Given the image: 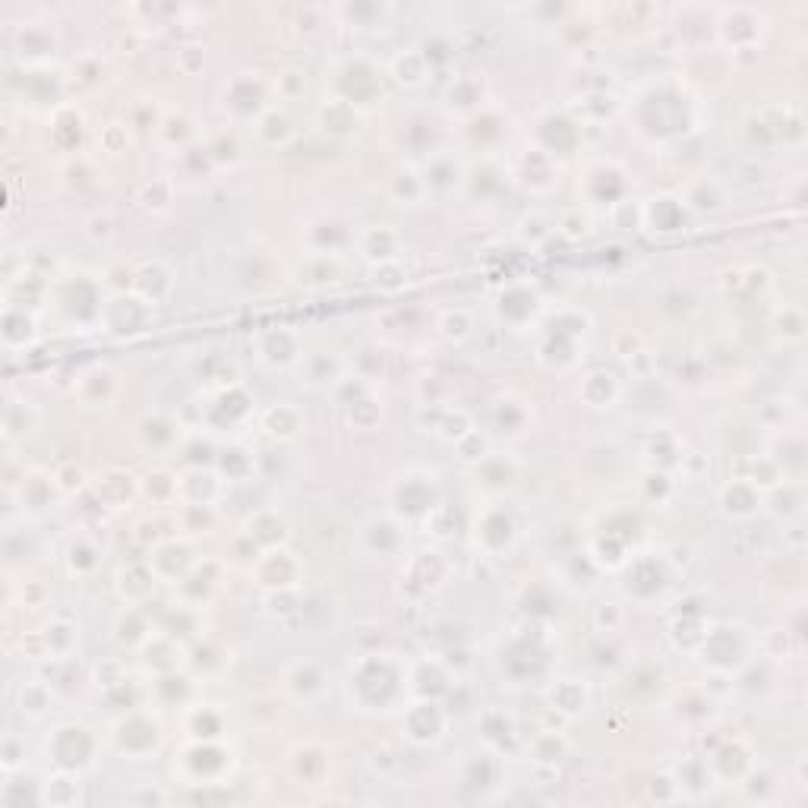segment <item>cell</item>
Masks as SVG:
<instances>
[{"label":"cell","instance_id":"6da1fadb","mask_svg":"<svg viewBox=\"0 0 808 808\" xmlns=\"http://www.w3.org/2000/svg\"><path fill=\"white\" fill-rule=\"evenodd\" d=\"M348 685L367 711H376V689H379L382 711H386V707H392L398 698H404V692H408L411 673H408V666H401L392 654H363L357 660V666H351Z\"/></svg>","mask_w":808,"mask_h":808},{"label":"cell","instance_id":"7a4b0ae2","mask_svg":"<svg viewBox=\"0 0 808 808\" xmlns=\"http://www.w3.org/2000/svg\"><path fill=\"white\" fill-rule=\"evenodd\" d=\"M764 19L755 7H720L714 13V35L730 51L758 48Z\"/></svg>","mask_w":808,"mask_h":808},{"label":"cell","instance_id":"3957f363","mask_svg":"<svg viewBox=\"0 0 808 808\" xmlns=\"http://www.w3.org/2000/svg\"><path fill=\"white\" fill-rule=\"evenodd\" d=\"M250 572L262 591H291L300 584V559L281 543V547L256 553Z\"/></svg>","mask_w":808,"mask_h":808},{"label":"cell","instance_id":"277c9868","mask_svg":"<svg viewBox=\"0 0 808 808\" xmlns=\"http://www.w3.org/2000/svg\"><path fill=\"white\" fill-rule=\"evenodd\" d=\"M256 357L259 363H266L269 370H288V367H297L300 357H303V348H300V338L294 329L288 326H275L269 332H262L256 338Z\"/></svg>","mask_w":808,"mask_h":808},{"label":"cell","instance_id":"5b68a950","mask_svg":"<svg viewBox=\"0 0 808 808\" xmlns=\"http://www.w3.org/2000/svg\"><path fill=\"white\" fill-rule=\"evenodd\" d=\"M171 291H174V275L161 259L139 262V266L133 269L130 294L143 300L146 307H158V303H165L171 297Z\"/></svg>","mask_w":808,"mask_h":808},{"label":"cell","instance_id":"8992f818","mask_svg":"<svg viewBox=\"0 0 808 808\" xmlns=\"http://www.w3.org/2000/svg\"><path fill=\"white\" fill-rule=\"evenodd\" d=\"M297 376L307 389H332V386H341V376H345V360L332 351H310L303 354L300 363H297Z\"/></svg>","mask_w":808,"mask_h":808},{"label":"cell","instance_id":"52a82bcc","mask_svg":"<svg viewBox=\"0 0 808 808\" xmlns=\"http://www.w3.org/2000/svg\"><path fill=\"white\" fill-rule=\"evenodd\" d=\"M442 730H446V711L436 701L420 698L408 704V711H404V733H408V739H414L417 745H430L439 742Z\"/></svg>","mask_w":808,"mask_h":808},{"label":"cell","instance_id":"ba28073f","mask_svg":"<svg viewBox=\"0 0 808 808\" xmlns=\"http://www.w3.org/2000/svg\"><path fill=\"white\" fill-rule=\"evenodd\" d=\"M474 537H477V547H483V553H502L509 550L515 543V518L502 509V505H490L483 518H477L474 524Z\"/></svg>","mask_w":808,"mask_h":808},{"label":"cell","instance_id":"9c48e42d","mask_svg":"<svg viewBox=\"0 0 808 808\" xmlns=\"http://www.w3.org/2000/svg\"><path fill=\"white\" fill-rule=\"evenodd\" d=\"M225 108L234 111L237 117H259L266 111V86L259 83L256 73H237L225 86Z\"/></svg>","mask_w":808,"mask_h":808},{"label":"cell","instance_id":"30bf717a","mask_svg":"<svg viewBox=\"0 0 808 808\" xmlns=\"http://www.w3.org/2000/svg\"><path fill=\"white\" fill-rule=\"evenodd\" d=\"M16 51L29 67H42L57 51V35L48 23H23L16 32Z\"/></svg>","mask_w":808,"mask_h":808},{"label":"cell","instance_id":"8fae6325","mask_svg":"<svg viewBox=\"0 0 808 808\" xmlns=\"http://www.w3.org/2000/svg\"><path fill=\"white\" fill-rule=\"evenodd\" d=\"M449 575V562L439 550H420L408 559V569L401 572V581L414 584L420 591H436Z\"/></svg>","mask_w":808,"mask_h":808},{"label":"cell","instance_id":"7c38bea8","mask_svg":"<svg viewBox=\"0 0 808 808\" xmlns=\"http://www.w3.org/2000/svg\"><path fill=\"white\" fill-rule=\"evenodd\" d=\"M64 496L57 487V477L48 471H29L23 474V487H19V499H23V509L32 515H45L54 509V502Z\"/></svg>","mask_w":808,"mask_h":808},{"label":"cell","instance_id":"4fadbf2b","mask_svg":"<svg viewBox=\"0 0 808 808\" xmlns=\"http://www.w3.org/2000/svg\"><path fill=\"white\" fill-rule=\"evenodd\" d=\"M76 395L83 398L89 408H105V404H111L120 395V376L101 363V367H92L79 376Z\"/></svg>","mask_w":808,"mask_h":808},{"label":"cell","instance_id":"5bb4252c","mask_svg":"<svg viewBox=\"0 0 808 808\" xmlns=\"http://www.w3.org/2000/svg\"><path fill=\"white\" fill-rule=\"evenodd\" d=\"M95 496L101 505H108V509H127L139 496V480L124 468H111L95 480Z\"/></svg>","mask_w":808,"mask_h":808},{"label":"cell","instance_id":"9a60e30c","mask_svg":"<svg viewBox=\"0 0 808 808\" xmlns=\"http://www.w3.org/2000/svg\"><path fill=\"white\" fill-rule=\"evenodd\" d=\"M326 673H322V666L313 663V660H297L291 670L285 673V685H288V692L303 701V704H310L316 698L326 695Z\"/></svg>","mask_w":808,"mask_h":808},{"label":"cell","instance_id":"2e32d148","mask_svg":"<svg viewBox=\"0 0 808 808\" xmlns=\"http://www.w3.org/2000/svg\"><path fill=\"white\" fill-rule=\"evenodd\" d=\"M155 588H158V575L152 572L149 562H136L117 578V594L127 606H143L146 600H152Z\"/></svg>","mask_w":808,"mask_h":808},{"label":"cell","instance_id":"e0dca14e","mask_svg":"<svg viewBox=\"0 0 808 808\" xmlns=\"http://www.w3.org/2000/svg\"><path fill=\"white\" fill-rule=\"evenodd\" d=\"M720 505L730 518H752L764 505V493L758 487H752L745 477H733L720 490Z\"/></svg>","mask_w":808,"mask_h":808},{"label":"cell","instance_id":"ac0fdd59","mask_svg":"<svg viewBox=\"0 0 808 808\" xmlns=\"http://www.w3.org/2000/svg\"><path fill=\"white\" fill-rule=\"evenodd\" d=\"M357 250H360V256L363 259H370V262H376V266H382V262H395L398 259V250H401V240H398V234L392 231V228H386V225H373V228H367L363 231L357 240Z\"/></svg>","mask_w":808,"mask_h":808},{"label":"cell","instance_id":"d6986e66","mask_svg":"<svg viewBox=\"0 0 808 808\" xmlns=\"http://www.w3.org/2000/svg\"><path fill=\"white\" fill-rule=\"evenodd\" d=\"M420 174H423V184H427V193H449L464 177L461 165L449 152H433Z\"/></svg>","mask_w":808,"mask_h":808},{"label":"cell","instance_id":"ffe728a7","mask_svg":"<svg viewBox=\"0 0 808 808\" xmlns=\"http://www.w3.org/2000/svg\"><path fill=\"white\" fill-rule=\"evenodd\" d=\"M550 701L559 714L565 717H575V714H584L591 704V689L584 685V679L578 676H565V679H556L553 689H550Z\"/></svg>","mask_w":808,"mask_h":808},{"label":"cell","instance_id":"44dd1931","mask_svg":"<svg viewBox=\"0 0 808 808\" xmlns=\"http://www.w3.org/2000/svg\"><path fill=\"white\" fill-rule=\"evenodd\" d=\"M389 73L398 86L404 89H417L423 86L430 79V64H427V57L420 54V48H404L392 57V64H389Z\"/></svg>","mask_w":808,"mask_h":808},{"label":"cell","instance_id":"7402d4cb","mask_svg":"<svg viewBox=\"0 0 808 808\" xmlns=\"http://www.w3.org/2000/svg\"><path fill=\"white\" fill-rule=\"evenodd\" d=\"M619 382L613 373L606 370H594L588 376H581L578 382V395L584 398V404H591V408H613L619 401Z\"/></svg>","mask_w":808,"mask_h":808},{"label":"cell","instance_id":"603a6c76","mask_svg":"<svg viewBox=\"0 0 808 808\" xmlns=\"http://www.w3.org/2000/svg\"><path fill=\"white\" fill-rule=\"evenodd\" d=\"M38 641H42V654L51 660H67L76 648V625L67 619H51L42 632H38Z\"/></svg>","mask_w":808,"mask_h":808},{"label":"cell","instance_id":"cb8c5ba5","mask_svg":"<svg viewBox=\"0 0 808 808\" xmlns=\"http://www.w3.org/2000/svg\"><path fill=\"white\" fill-rule=\"evenodd\" d=\"M259 423H262V430H266L278 442H291L303 430V417H300V411L294 408V404H275V408H269L266 414L259 417Z\"/></svg>","mask_w":808,"mask_h":808},{"label":"cell","instance_id":"d4e9b609","mask_svg":"<svg viewBox=\"0 0 808 808\" xmlns=\"http://www.w3.org/2000/svg\"><path fill=\"white\" fill-rule=\"evenodd\" d=\"M38 420H42V414H38V408L29 398H13L4 411V439L7 442L26 439L38 427Z\"/></svg>","mask_w":808,"mask_h":808},{"label":"cell","instance_id":"484cf974","mask_svg":"<svg viewBox=\"0 0 808 808\" xmlns=\"http://www.w3.org/2000/svg\"><path fill=\"white\" fill-rule=\"evenodd\" d=\"M316 120L326 133L341 136V133H351L357 127V108L351 105V101L332 95V98L322 101V108L316 111Z\"/></svg>","mask_w":808,"mask_h":808},{"label":"cell","instance_id":"4316f807","mask_svg":"<svg viewBox=\"0 0 808 808\" xmlns=\"http://www.w3.org/2000/svg\"><path fill=\"white\" fill-rule=\"evenodd\" d=\"M139 439H143V446L152 452H171L180 442V423L165 414H155L139 427Z\"/></svg>","mask_w":808,"mask_h":808},{"label":"cell","instance_id":"83f0119b","mask_svg":"<svg viewBox=\"0 0 808 808\" xmlns=\"http://www.w3.org/2000/svg\"><path fill=\"white\" fill-rule=\"evenodd\" d=\"M389 193L392 199H398V206H420L427 199V184H423V174L414 165H401L392 180H389Z\"/></svg>","mask_w":808,"mask_h":808},{"label":"cell","instance_id":"f1b7e54d","mask_svg":"<svg viewBox=\"0 0 808 808\" xmlns=\"http://www.w3.org/2000/svg\"><path fill=\"white\" fill-rule=\"evenodd\" d=\"M446 98H449V105L458 108V111H477V108H483L487 86H483V79L477 73H464V76L452 79Z\"/></svg>","mask_w":808,"mask_h":808},{"label":"cell","instance_id":"f546056e","mask_svg":"<svg viewBox=\"0 0 808 808\" xmlns=\"http://www.w3.org/2000/svg\"><path fill=\"white\" fill-rule=\"evenodd\" d=\"M379 531L382 534H376V524L373 521L363 524V537H373V543H363V547H367V553H373V556L379 553L382 559H386V556H392L401 547L404 524L395 521V518H379Z\"/></svg>","mask_w":808,"mask_h":808},{"label":"cell","instance_id":"4dcf8cb0","mask_svg":"<svg viewBox=\"0 0 808 808\" xmlns=\"http://www.w3.org/2000/svg\"><path fill=\"white\" fill-rule=\"evenodd\" d=\"M644 221H648L654 231H676L685 221V202H679L673 196L651 199L648 206H644Z\"/></svg>","mask_w":808,"mask_h":808},{"label":"cell","instance_id":"1f68e13d","mask_svg":"<svg viewBox=\"0 0 808 808\" xmlns=\"http://www.w3.org/2000/svg\"><path fill=\"white\" fill-rule=\"evenodd\" d=\"M256 136L266 146H285L288 139L294 136L291 117L281 111V108H266V111L256 117Z\"/></svg>","mask_w":808,"mask_h":808},{"label":"cell","instance_id":"d6a6232c","mask_svg":"<svg viewBox=\"0 0 808 808\" xmlns=\"http://www.w3.org/2000/svg\"><path fill=\"white\" fill-rule=\"evenodd\" d=\"M313 259H307V266L300 269V285L307 288H329L338 281L341 275V262L338 256H326V253H310Z\"/></svg>","mask_w":808,"mask_h":808},{"label":"cell","instance_id":"836d02e7","mask_svg":"<svg viewBox=\"0 0 808 808\" xmlns=\"http://www.w3.org/2000/svg\"><path fill=\"white\" fill-rule=\"evenodd\" d=\"M338 19H345L348 26H379V23H386V16L392 13L389 4H341L332 10Z\"/></svg>","mask_w":808,"mask_h":808},{"label":"cell","instance_id":"e575fe53","mask_svg":"<svg viewBox=\"0 0 808 808\" xmlns=\"http://www.w3.org/2000/svg\"><path fill=\"white\" fill-rule=\"evenodd\" d=\"M524 423H528V408H524V401H518L515 395H505L496 401V427L509 436H518L524 433Z\"/></svg>","mask_w":808,"mask_h":808},{"label":"cell","instance_id":"d590c367","mask_svg":"<svg viewBox=\"0 0 808 808\" xmlns=\"http://www.w3.org/2000/svg\"><path fill=\"white\" fill-rule=\"evenodd\" d=\"M439 335L452 341V345H461V341H468L474 335V316L471 310H449L439 316Z\"/></svg>","mask_w":808,"mask_h":808},{"label":"cell","instance_id":"8d00e7d4","mask_svg":"<svg viewBox=\"0 0 808 808\" xmlns=\"http://www.w3.org/2000/svg\"><path fill=\"white\" fill-rule=\"evenodd\" d=\"M98 556L101 553L95 550V543L89 537H79V540L70 543V550H67V569L73 575H92L98 569V562H101Z\"/></svg>","mask_w":808,"mask_h":808},{"label":"cell","instance_id":"74e56055","mask_svg":"<svg viewBox=\"0 0 808 808\" xmlns=\"http://www.w3.org/2000/svg\"><path fill=\"white\" fill-rule=\"evenodd\" d=\"M51 701H54V695H51V689L45 682H26L23 689H19V711L23 714H29V717H42L48 707H51Z\"/></svg>","mask_w":808,"mask_h":808},{"label":"cell","instance_id":"f35d334b","mask_svg":"<svg viewBox=\"0 0 808 808\" xmlns=\"http://www.w3.org/2000/svg\"><path fill=\"white\" fill-rule=\"evenodd\" d=\"M685 206L695 212H717L723 206V193L714 180H698V184L689 187V196H685Z\"/></svg>","mask_w":808,"mask_h":808},{"label":"cell","instance_id":"ab89813d","mask_svg":"<svg viewBox=\"0 0 808 808\" xmlns=\"http://www.w3.org/2000/svg\"><path fill=\"white\" fill-rule=\"evenodd\" d=\"M139 493L152 496L155 502H177V477L168 471H152L146 480H139Z\"/></svg>","mask_w":808,"mask_h":808},{"label":"cell","instance_id":"60d3db41","mask_svg":"<svg viewBox=\"0 0 808 808\" xmlns=\"http://www.w3.org/2000/svg\"><path fill=\"white\" fill-rule=\"evenodd\" d=\"M171 180L165 177H158V180H149V184L139 187L136 199H139V206L143 209H152V212H161V209H168V202H171Z\"/></svg>","mask_w":808,"mask_h":808},{"label":"cell","instance_id":"b9f144b4","mask_svg":"<svg viewBox=\"0 0 808 808\" xmlns=\"http://www.w3.org/2000/svg\"><path fill=\"white\" fill-rule=\"evenodd\" d=\"M455 449L461 455V461H468V464H480L483 458H490V439L483 436L480 430H468L458 442H455Z\"/></svg>","mask_w":808,"mask_h":808},{"label":"cell","instance_id":"7bdbcfd3","mask_svg":"<svg viewBox=\"0 0 808 808\" xmlns=\"http://www.w3.org/2000/svg\"><path fill=\"white\" fill-rule=\"evenodd\" d=\"M275 92H278V98L294 101V98H300L303 92H307V76H303L300 70H294V67L281 70L275 76Z\"/></svg>","mask_w":808,"mask_h":808},{"label":"cell","instance_id":"ee69618b","mask_svg":"<svg viewBox=\"0 0 808 808\" xmlns=\"http://www.w3.org/2000/svg\"><path fill=\"white\" fill-rule=\"evenodd\" d=\"M594 622H597V629L603 635H613L622 629V622H625V610H622V603L616 600H606L597 606V613H594Z\"/></svg>","mask_w":808,"mask_h":808},{"label":"cell","instance_id":"f6af8a7d","mask_svg":"<svg viewBox=\"0 0 808 808\" xmlns=\"http://www.w3.org/2000/svg\"><path fill=\"white\" fill-rule=\"evenodd\" d=\"M54 477H57V487H60V493H64V496H73V493H79L86 487V474H83V468H76V464H64V468H57Z\"/></svg>","mask_w":808,"mask_h":808},{"label":"cell","instance_id":"bcb514c9","mask_svg":"<svg viewBox=\"0 0 808 808\" xmlns=\"http://www.w3.org/2000/svg\"><path fill=\"white\" fill-rule=\"evenodd\" d=\"M202 60H206V54H202V48H196V45H187V48L177 51V64L184 73H196V64L202 67Z\"/></svg>","mask_w":808,"mask_h":808}]
</instances>
